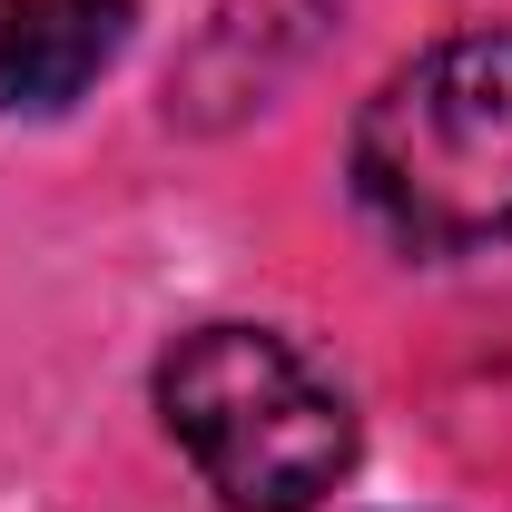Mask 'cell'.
<instances>
[{"label": "cell", "instance_id": "3957f363", "mask_svg": "<svg viewBox=\"0 0 512 512\" xmlns=\"http://www.w3.org/2000/svg\"><path fill=\"white\" fill-rule=\"evenodd\" d=\"M128 0H0V109L50 119L128 50Z\"/></svg>", "mask_w": 512, "mask_h": 512}, {"label": "cell", "instance_id": "7a4b0ae2", "mask_svg": "<svg viewBox=\"0 0 512 512\" xmlns=\"http://www.w3.org/2000/svg\"><path fill=\"white\" fill-rule=\"evenodd\" d=\"M158 414L227 512H306L355 463V404L276 325H197L158 365Z\"/></svg>", "mask_w": 512, "mask_h": 512}, {"label": "cell", "instance_id": "6da1fadb", "mask_svg": "<svg viewBox=\"0 0 512 512\" xmlns=\"http://www.w3.org/2000/svg\"><path fill=\"white\" fill-rule=\"evenodd\" d=\"M355 207L394 247L463 256L512 237V30H453L355 119Z\"/></svg>", "mask_w": 512, "mask_h": 512}]
</instances>
